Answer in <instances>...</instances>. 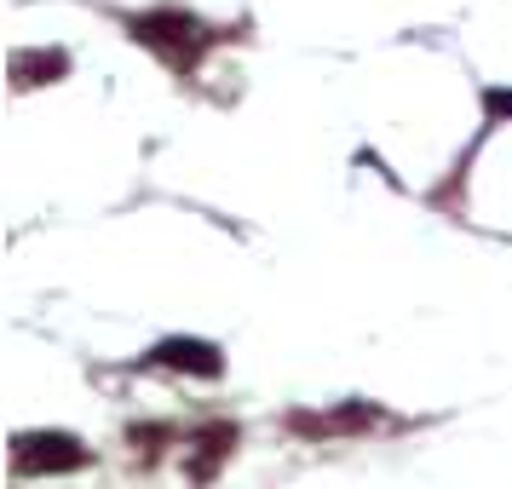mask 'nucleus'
<instances>
[{
  "instance_id": "nucleus-2",
  "label": "nucleus",
  "mask_w": 512,
  "mask_h": 489,
  "mask_svg": "<svg viewBox=\"0 0 512 489\" xmlns=\"http://www.w3.org/2000/svg\"><path fill=\"white\" fill-rule=\"evenodd\" d=\"M133 35H139V41H150V47H167V52H196L202 47V35H196V24H190V18H179V12H150V18H133Z\"/></svg>"
},
{
  "instance_id": "nucleus-1",
  "label": "nucleus",
  "mask_w": 512,
  "mask_h": 489,
  "mask_svg": "<svg viewBox=\"0 0 512 489\" xmlns=\"http://www.w3.org/2000/svg\"><path fill=\"white\" fill-rule=\"evenodd\" d=\"M12 461H18V472H35V466L41 472H70V466L87 461V449L75 438H64V432H47V438H18Z\"/></svg>"
},
{
  "instance_id": "nucleus-3",
  "label": "nucleus",
  "mask_w": 512,
  "mask_h": 489,
  "mask_svg": "<svg viewBox=\"0 0 512 489\" xmlns=\"http://www.w3.org/2000/svg\"><path fill=\"white\" fill-rule=\"evenodd\" d=\"M156 357H162L167 369H190V374H219V351H213V346H202V340H167V346L156 351Z\"/></svg>"
},
{
  "instance_id": "nucleus-4",
  "label": "nucleus",
  "mask_w": 512,
  "mask_h": 489,
  "mask_svg": "<svg viewBox=\"0 0 512 489\" xmlns=\"http://www.w3.org/2000/svg\"><path fill=\"white\" fill-rule=\"evenodd\" d=\"M484 104L495 110V116H512V93H484Z\"/></svg>"
}]
</instances>
